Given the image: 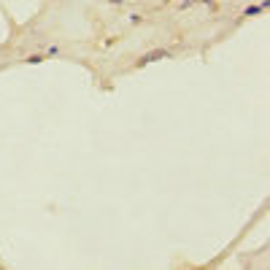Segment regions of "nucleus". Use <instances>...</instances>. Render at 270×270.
<instances>
[{"instance_id":"nucleus-6","label":"nucleus","mask_w":270,"mask_h":270,"mask_svg":"<svg viewBox=\"0 0 270 270\" xmlns=\"http://www.w3.org/2000/svg\"><path fill=\"white\" fill-rule=\"evenodd\" d=\"M106 3H114V5H119V3H122V0H106Z\"/></svg>"},{"instance_id":"nucleus-7","label":"nucleus","mask_w":270,"mask_h":270,"mask_svg":"<svg viewBox=\"0 0 270 270\" xmlns=\"http://www.w3.org/2000/svg\"><path fill=\"white\" fill-rule=\"evenodd\" d=\"M262 3H270V0H262Z\"/></svg>"},{"instance_id":"nucleus-1","label":"nucleus","mask_w":270,"mask_h":270,"mask_svg":"<svg viewBox=\"0 0 270 270\" xmlns=\"http://www.w3.org/2000/svg\"><path fill=\"white\" fill-rule=\"evenodd\" d=\"M170 57H173V51H170V49H152V51H146V54H141V60L135 62V68H146V65H152V62L170 60Z\"/></svg>"},{"instance_id":"nucleus-5","label":"nucleus","mask_w":270,"mask_h":270,"mask_svg":"<svg viewBox=\"0 0 270 270\" xmlns=\"http://www.w3.org/2000/svg\"><path fill=\"white\" fill-rule=\"evenodd\" d=\"M194 3H197V0H181V8H192Z\"/></svg>"},{"instance_id":"nucleus-2","label":"nucleus","mask_w":270,"mask_h":270,"mask_svg":"<svg viewBox=\"0 0 270 270\" xmlns=\"http://www.w3.org/2000/svg\"><path fill=\"white\" fill-rule=\"evenodd\" d=\"M257 14H265V8L262 5H246L243 8V16H257Z\"/></svg>"},{"instance_id":"nucleus-3","label":"nucleus","mask_w":270,"mask_h":270,"mask_svg":"<svg viewBox=\"0 0 270 270\" xmlns=\"http://www.w3.org/2000/svg\"><path fill=\"white\" fill-rule=\"evenodd\" d=\"M43 60H46V57H43V54H30V57H27V60H25V62H27V65H41V62H43Z\"/></svg>"},{"instance_id":"nucleus-4","label":"nucleus","mask_w":270,"mask_h":270,"mask_svg":"<svg viewBox=\"0 0 270 270\" xmlns=\"http://www.w3.org/2000/svg\"><path fill=\"white\" fill-rule=\"evenodd\" d=\"M49 57H60V46H49V51H46Z\"/></svg>"}]
</instances>
